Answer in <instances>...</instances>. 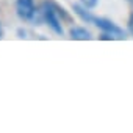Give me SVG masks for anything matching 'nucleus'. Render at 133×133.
<instances>
[{
    "label": "nucleus",
    "instance_id": "6e6552de",
    "mask_svg": "<svg viewBox=\"0 0 133 133\" xmlns=\"http://www.w3.org/2000/svg\"><path fill=\"white\" fill-rule=\"evenodd\" d=\"M3 38V27H2V24H0V39Z\"/></svg>",
    "mask_w": 133,
    "mask_h": 133
},
{
    "label": "nucleus",
    "instance_id": "7ed1b4c3",
    "mask_svg": "<svg viewBox=\"0 0 133 133\" xmlns=\"http://www.w3.org/2000/svg\"><path fill=\"white\" fill-rule=\"evenodd\" d=\"M14 8H16V14L19 16V19L25 22H31L38 13L35 0H16Z\"/></svg>",
    "mask_w": 133,
    "mask_h": 133
},
{
    "label": "nucleus",
    "instance_id": "20e7f679",
    "mask_svg": "<svg viewBox=\"0 0 133 133\" xmlns=\"http://www.w3.org/2000/svg\"><path fill=\"white\" fill-rule=\"evenodd\" d=\"M69 36L71 39H75V41H89L92 38L91 33L85 27H72L69 30Z\"/></svg>",
    "mask_w": 133,
    "mask_h": 133
},
{
    "label": "nucleus",
    "instance_id": "1a4fd4ad",
    "mask_svg": "<svg viewBox=\"0 0 133 133\" xmlns=\"http://www.w3.org/2000/svg\"><path fill=\"white\" fill-rule=\"evenodd\" d=\"M128 2H133V0H128Z\"/></svg>",
    "mask_w": 133,
    "mask_h": 133
},
{
    "label": "nucleus",
    "instance_id": "f03ea898",
    "mask_svg": "<svg viewBox=\"0 0 133 133\" xmlns=\"http://www.w3.org/2000/svg\"><path fill=\"white\" fill-rule=\"evenodd\" d=\"M91 24H94L97 28H100L103 33H107V35H110L113 39H124L125 38V31L119 27V25H116L113 21H110V19H107V17H92V22Z\"/></svg>",
    "mask_w": 133,
    "mask_h": 133
},
{
    "label": "nucleus",
    "instance_id": "423d86ee",
    "mask_svg": "<svg viewBox=\"0 0 133 133\" xmlns=\"http://www.w3.org/2000/svg\"><path fill=\"white\" fill-rule=\"evenodd\" d=\"M80 3L88 10H92V8H96L99 5V0H80Z\"/></svg>",
    "mask_w": 133,
    "mask_h": 133
},
{
    "label": "nucleus",
    "instance_id": "0eeeda50",
    "mask_svg": "<svg viewBox=\"0 0 133 133\" xmlns=\"http://www.w3.org/2000/svg\"><path fill=\"white\" fill-rule=\"evenodd\" d=\"M127 28H128V33L133 36V13L130 14V17H128V22H127Z\"/></svg>",
    "mask_w": 133,
    "mask_h": 133
},
{
    "label": "nucleus",
    "instance_id": "f257e3e1",
    "mask_svg": "<svg viewBox=\"0 0 133 133\" xmlns=\"http://www.w3.org/2000/svg\"><path fill=\"white\" fill-rule=\"evenodd\" d=\"M41 13H42V21L52 28L53 33H56V35L64 33L63 25H61V16L58 14L52 0H44L42 5H41Z\"/></svg>",
    "mask_w": 133,
    "mask_h": 133
},
{
    "label": "nucleus",
    "instance_id": "39448f33",
    "mask_svg": "<svg viewBox=\"0 0 133 133\" xmlns=\"http://www.w3.org/2000/svg\"><path fill=\"white\" fill-rule=\"evenodd\" d=\"M72 10H74V13L82 19V21H85L86 24H91L92 22V14H91V11H88V8H85L82 3H75L74 6H72Z\"/></svg>",
    "mask_w": 133,
    "mask_h": 133
}]
</instances>
